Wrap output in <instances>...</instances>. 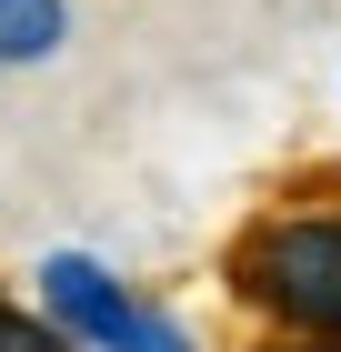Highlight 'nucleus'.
Segmentation results:
<instances>
[{
    "label": "nucleus",
    "mask_w": 341,
    "mask_h": 352,
    "mask_svg": "<svg viewBox=\"0 0 341 352\" xmlns=\"http://www.w3.org/2000/svg\"><path fill=\"white\" fill-rule=\"evenodd\" d=\"M241 292L281 332H341V221H271V232H251Z\"/></svg>",
    "instance_id": "f257e3e1"
},
{
    "label": "nucleus",
    "mask_w": 341,
    "mask_h": 352,
    "mask_svg": "<svg viewBox=\"0 0 341 352\" xmlns=\"http://www.w3.org/2000/svg\"><path fill=\"white\" fill-rule=\"evenodd\" d=\"M40 302H51V322L91 332V342H101V332L131 312V292H121L101 262H80V252H51V262H40Z\"/></svg>",
    "instance_id": "f03ea898"
},
{
    "label": "nucleus",
    "mask_w": 341,
    "mask_h": 352,
    "mask_svg": "<svg viewBox=\"0 0 341 352\" xmlns=\"http://www.w3.org/2000/svg\"><path fill=\"white\" fill-rule=\"evenodd\" d=\"M60 30H71L60 0H0V60H51Z\"/></svg>",
    "instance_id": "7ed1b4c3"
}]
</instances>
